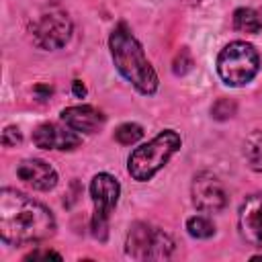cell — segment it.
I'll return each mask as SVG.
<instances>
[{
	"mask_svg": "<svg viewBox=\"0 0 262 262\" xmlns=\"http://www.w3.org/2000/svg\"><path fill=\"white\" fill-rule=\"evenodd\" d=\"M61 121L78 133H94L104 125V115L90 104H76L61 111Z\"/></svg>",
	"mask_w": 262,
	"mask_h": 262,
	"instance_id": "7c38bea8",
	"label": "cell"
},
{
	"mask_svg": "<svg viewBox=\"0 0 262 262\" xmlns=\"http://www.w3.org/2000/svg\"><path fill=\"white\" fill-rule=\"evenodd\" d=\"M29 35L39 49H61L72 37V18L59 4H47L31 18Z\"/></svg>",
	"mask_w": 262,
	"mask_h": 262,
	"instance_id": "5b68a950",
	"label": "cell"
},
{
	"mask_svg": "<svg viewBox=\"0 0 262 262\" xmlns=\"http://www.w3.org/2000/svg\"><path fill=\"white\" fill-rule=\"evenodd\" d=\"M192 68V57H190V51L186 47H182L174 59V74L176 76H184L188 70Z\"/></svg>",
	"mask_w": 262,
	"mask_h": 262,
	"instance_id": "ac0fdd59",
	"label": "cell"
},
{
	"mask_svg": "<svg viewBox=\"0 0 262 262\" xmlns=\"http://www.w3.org/2000/svg\"><path fill=\"white\" fill-rule=\"evenodd\" d=\"M211 113H213L215 119H229V117H233V113H235V102H231L229 98H219V100L213 104Z\"/></svg>",
	"mask_w": 262,
	"mask_h": 262,
	"instance_id": "e0dca14e",
	"label": "cell"
},
{
	"mask_svg": "<svg viewBox=\"0 0 262 262\" xmlns=\"http://www.w3.org/2000/svg\"><path fill=\"white\" fill-rule=\"evenodd\" d=\"M55 233L53 213L39 201L14 190H0V237L8 246L39 244Z\"/></svg>",
	"mask_w": 262,
	"mask_h": 262,
	"instance_id": "6da1fadb",
	"label": "cell"
},
{
	"mask_svg": "<svg viewBox=\"0 0 262 262\" xmlns=\"http://www.w3.org/2000/svg\"><path fill=\"white\" fill-rule=\"evenodd\" d=\"M108 49H111L115 68L127 82H131L137 88V92L145 96H151L158 92V86H160L158 74L147 61L141 43L135 39V35L125 23H119L108 35Z\"/></svg>",
	"mask_w": 262,
	"mask_h": 262,
	"instance_id": "7a4b0ae2",
	"label": "cell"
},
{
	"mask_svg": "<svg viewBox=\"0 0 262 262\" xmlns=\"http://www.w3.org/2000/svg\"><path fill=\"white\" fill-rule=\"evenodd\" d=\"M237 229L244 242L262 248V194H250L244 199L237 211Z\"/></svg>",
	"mask_w": 262,
	"mask_h": 262,
	"instance_id": "9c48e42d",
	"label": "cell"
},
{
	"mask_svg": "<svg viewBox=\"0 0 262 262\" xmlns=\"http://www.w3.org/2000/svg\"><path fill=\"white\" fill-rule=\"evenodd\" d=\"M260 70V55L252 43L231 41L217 55V74L227 86H244Z\"/></svg>",
	"mask_w": 262,
	"mask_h": 262,
	"instance_id": "277c9868",
	"label": "cell"
},
{
	"mask_svg": "<svg viewBox=\"0 0 262 262\" xmlns=\"http://www.w3.org/2000/svg\"><path fill=\"white\" fill-rule=\"evenodd\" d=\"M186 231H188V235H192L196 239H209L215 235V225L209 217L194 215V217L186 219Z\"/></svg>",
	"mask_w": 262,
	"mask_h": 262,
	"instance_id": "9a60e30c",
	"label": "cell"
},
{
	"mask_svg": "<svg viewBox=\"0 0 262 262\" xmlns=\"http://www.w3.org/2000/svg\"><path fill=\"white\" fill-rule=\"evenodd\" d=\"M174 252V239L160 227L137 221L129 227L125 254L133 260H168Z\"/></svg>",
	"mask_w": 262,
	"mask_h": 262,
	"instance_id": "8992f818",
	"label": "cell"
},
{
	"mask_svg": "<svg viewBox=\"0 0 262 262\" xmlns=\"http://www.w3.org/2000/svg\"><path fill=\"white\" fill-rule=\"evenodd\" d=\"M33 143L41 149H74L82 143V137L78 135V131L70 129L66 123L57 125V123H41L35 131H33Z\"/></svg>",
	"mask_w": 262,
	"mask_h": 262,
	"instance_id": "30bf717a",
	"label": "cell"
},
{
	"mask_svg": "<svg viewBox=\"0 0 262 262\" xmlns=\"http://www.w3.org/2000/svg\"><path fill=\"white\" fill-rule=\"evenodd\" d=\"M233 27L239 33H260L262 31V12L254 8H237L233 12Z\"/></svg>",
	"mask_w": 262,
	"mask_h": 262,
	"instance_id": "4fadbf2b",
	"label": "cell"
},
{
	"mask_svg": "<svg viewBox=\"0 0 262 262\" xmlns=\"http://www.w3.org/2000/svg\"><path fill=\"white\" fill-rule=\"evenodd\" d=\"M244 156H246L248 166L254 172L262 174V131H254L248 135L244 143Z\"/></svg>",
	"mask_w": 262,
	"mask_h": 262,
	"instance_id": "5bb4252c",
	"label": "cell"
},
{
	"mask_svg": "<svg viewBox=\"0 0 262 262\" xmlns=\"http://www.w3.org/2000/svg\"><path fill=\"white\" fill-rule=\"evenodd\" d=\"M20 139H23V135H20L18 127H14V125H8V127L2 131V143H4L6 147H12V145L20 143Z\"/></svg>",
	"mask_w": 262,
	"mask_h": 262,
	"instance_id": "d6986e66",
	"label": "cell"
},
{
	"mask_svg": "<svg viewBox=\"0 0 262 262\" xmlns=\"http://www.w3.org/2000/svg\"><path fill=\"white\" fill-rule=\"evenodd\" d=\"M119 194H121V184L113 174L98 172L90 180V196L94 205L90 229L98 242H104L108 235V215L119 203Z\"/></svg>",
	"mask_w": 262,
	"mask_h": 262,
	"instance_id": "52a82bcc",
	"label": "cell"
},
{
	"mask_svg": "<svg viewBox=\"0 0 262 262\" xmlns=\"http://www.w3.org/2000/svg\"><path fill=\"white\" fill-rule=\"evenodd\" d=\"M72 90H74V94H76L78 98H82V96L86 94V86H84L80 80H74V82H72Z\"/></svg>",
	"mask_w": 262,
	"mask_h": 262,
	"instance_id": "44dd1931",
	"label": "cell"
},
{
	"mask_svg": "<svg viewBox=\"0 0 262 262\" xmlns=\"http://www.w3.org/2000/svg\"><path fill=\"white\" fill-rule=\"evenodd\" d=\"M37 258H55V260H61V256L53 250H35L27 256V260H37Z\"/></svg>",
	"mask_w": 262,
	"mask_h": 262,
	"instance_id": "ffe728a7",
	"label": "cell"
},
{
	"mask_svg": "<svg viewBox=\"0 0 262 262\" xmlns=\"http://www.w3.org/2000/svg\"><path fill=\"white\" fill-rule=\"evenodd\" d=\"M180 135L172 129L160 131L154 139L147 143L135 147L129 158H127V172L131 174L133 180L137 182H147L151 180L166 164L168 160L180 149Z\"/></svg>",
	"mask_w": 262,
	"mask_h": 262,
	"instance_id": "3957f363",
	"label": "cell"
},
{
	"mask_svg": "<svg viewBox=\"0 0 262 262\" xmlns=\"http://www.w3.org/2000/svg\"><path fill=\"white\" fill-rule=\"evenodd\" d=\"M16 176L33 186L35 190H51L55 184H57V172L51 164L43 162V160H23L18 166H16Z\"/></svg>",
	"mask_w": 262,
	"mask_h": 262,
	"instance_id": "8fae6325",
	"label": "cell"
},
{
	"mask_svg": "<svg viewBox=\"0 0 262 262\" xmlns=\"http://www.w3.org/2000/svg\"><path fill=\"white\" fill-rule=\"evenodd\" d=\"M192 205L203 213H219L227 205V192L213 172H199L190 186Z\"/></svg>",
	"mask_w": 262,
	"mask_h": 262,
	"instance_id": "ba28073f",
	"label": "cell"
},
{
	"mask_svg": "<svg viewBox=\"0 0 262 262\" xmlns=\"http://www.w3.org/2000/svg\"><path fill=\"white\" fill-rule=\"evenodd\" d=\"M143 137V127L137 123H123L115 129V139L121 145H133Z\"/></svg>",
	"mask_w": 262,
	"mask_h": 262,
	"instance_id": "2e32d148",
	"label": "cell"
}]
</instances>
